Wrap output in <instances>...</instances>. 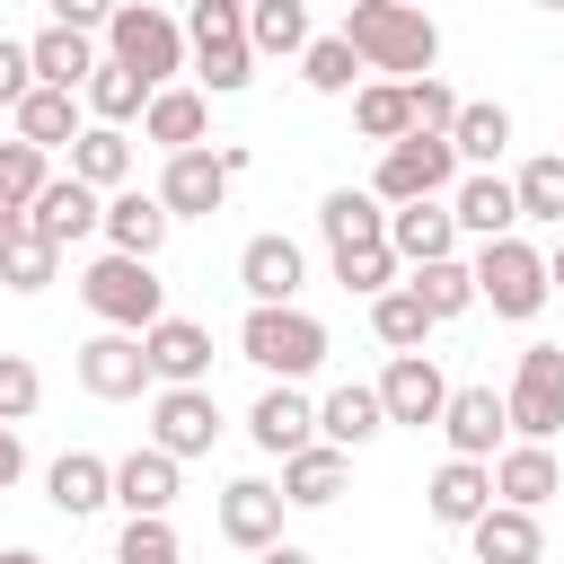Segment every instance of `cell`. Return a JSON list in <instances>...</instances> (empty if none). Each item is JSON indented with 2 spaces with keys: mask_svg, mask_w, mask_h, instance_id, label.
I'll return each mask as SVG.
<instances>
[{
  "mask_svg": "<svg viewBox=\"0 0 564 564\" xmlns=\"http://www.w3.org/2000/svg\"><path fill=\"white\" fill-rule=\"evenodd\" d=\"M344 44L370 62V70H397V79H423L441 62V26L414 9V0H352L344 9Z\"/></svg>",
  "mask_w": 564,
  "mask_h": 564,
  "instance_id": "obj_1",
  "label": "cell"
},
{
  "mask_svg": "<svg viewBox=\"0 0 564 564\" xmlns=\"http://www.w3.org/2000/svg\"><path fill=\"white\" fill-rule=\"evenodd\" d=\"M185 53H194V70H203V88H212V97H238V88L256 79L247 0H194V18H185Z\"/></svg>",
  "mask_w": 564,
  "mask_h": 564,
  "instance_id": "obj_2",
  "label": "cell"
},
{
  "mask_svg": "<svg viewBox=\"0 0 564 564\" xmlns=\"http://www.w3.org/2000/svg\"><path fill=\"white\" fill-rule=\"evenodd\" d=\"M79 300L106 317V326H123V335H150L159 317H167V291H159V273L141 264V256H97L88 273H79Z\"/></svg>",
  "mask_w": 564,
  "mask_h": 564,
  "instance_id": "obj_3",
  "label": "cell"
},
{
  "mask_svg": "<svg viewBox=\"0 0 564 564\" xmlns=\"http://www.w3.org/2000/svg\"><path fill=\"white\" fill-rule=\"evenodd\" d=\"M238 352L256 361V370H273V379H308L317 361H326V326L308 317V308H247V326H238Z\"/></svg>",
  "mask_w": 564,
  "mask_h": 564,
  "instance_id": "obj_4",
  "label": "cell"
},
{
  "mask_svg": "<svg viewBox=\"0 0 564 564\" xmlns=\"http://www.w3.org/2000/svg\"><path fill=\"white\" fill-rule=\"evenodd\" d=\"M106 62L141 70L150 88H167V70L185 62V26H176L167 9H150V0H115V18H106Z\"/></svg>",
  "mask_w": 564,
  "mask_h": 564,
  "instance_id": "obj_5",
  "label": "cell"
},
{
  "mask_svg": "<svg viewBox=\"0 0 564 564\" xmlns=\"http://www.w3.org/2000/svg\"><path fill=\"white\" fill-rule=\"evenodd\" d=\"M467 273H476V300H485L494 317H538V308H546V256L520 247V238H485Z\"/></svg>",
  "mask_w": 564,
  "mask_h": 564,
  "instance_id": "obj_6",
  "label": "cell"
},
{
  "mask_svg": "<svg viewBox=\"0 0 564 564\" xmlns=\"http://www.w3.org/2000/svg\"><path fill=\"white\" fill-rule=\"evenodd\" d=\"M502 423L520 441H555L564 432V344H529L520 370H511V397H502Z\"/></svg>",
  "mask_w": 564,
  "mask_h": 564,
  "instance_id": "obj_7",
  "label": "cell"
},
{
  "mask_svg": "<svg viewBox=\"0 0 564 564\" xmlns=\"http://www.w3.org/2000/svg\"><path fill=\"white\" fill-rule=\"evenodd\" d=\"M449 176H458V150H449V132H405V141H388V159H379L370 194H379V203H432Z\"/></svg>",
  "mask_w": 564,
  "mask_h": 564,
  "instance_id": "obj_8",
  "label": "cell"
},
{
  "mask_svg": "<svg viewBox=\"0 0 564 564\" xmlns=\"http://www.w3.org/2000/svg\"><path fill=\"white\" fill-rule=\"evenodd\" d=\"M79 388H88V397H106V405L141 397V388H150V352H141V335H123V326L88 335V344H79Z\"/></svg>",
  "mask_w": 564,
  "mask_h": 564,
  "instance_id": "obj_9",
  "label": "cell"
},
{
  "mask_svg": "<svg viewBox=\"0 0 564 564\" xmlns=\"http://www.w3.org/2000/svg\"><path fill=\"white\" fill-rule=\"evenodd\" d=\"M220 441V405H212V388H159V405H150V449H167V458H203Z\"/></svg>",
  "mask_w": 564,
  "mask_h": 564,
  "instance_id": "obj_10",
  "label": "cell"
},
{
  "mask_svg": "<svg viewBox=\"0 0 564 564\" xmlns=\"http://www.w3.org/2000/svg\"><path fill=\"white\" fill-rule=\"evenodd\" d=\"M220 194H229V159H220V150H167V176H159V203H167V220L220 212Z\"/></svg>",
  "mask_w": 564,
  "mask_h": 564,
  "instance_id": "obj_11",
  "label": "cell"
},
{
  "mask_svg": "<svg viewBox=\"0 0 564 564\" xmlns=\"http://www.w3.org/2000/svg\"><path fill=\"white\" fill-rule=\"evenodd\" d=\"M141 352H150V379H159V388H203V379H212V335H203L194 317H159V326L141 335Z\"/></svg>",
  "mask_w": 564,
  "mask_h": 564,
  "instance_id": "obj_12",
  "label": "cell"
},
{
  "mask_svg": "<svg viewBox=\"0 0 564 564\" xmlns=\"http://www.w3.org/2000/svg\"><path fill=\"white\" fill-rule=\"evenodd\" d=\"M441 405H449V379L432 370V352H397L379 379V414L388 423H441Z\"/></svg>",
  "mask_w": 564,
  "mask_h": 564,
  "instance_id": "obj_13",
  "label": "cell"
},
{
  "mask_svg": "<svg viewBox=\"0 0 564 564\" xmlns=\"http://www.w3.org/2000/svg\"><path fill=\"white\" fill-rule=\"evenodd\" d=\"M106 220V203H97V185H79V176H53L35 203H26V229L44 238V247H70V238H88Z\"/></svg>",
  "mask_w": 564,
  "mask_h": 564,
  "instance_id": "obj_14",
  "label": "cell"
},
{
  "mask_svg": "<svg viewBox=\"0 0 564 564\" xmlns=\"http://www.w3.org/2000/svg\"><path fill=\"white\" fill-rule=\"evenodd\" d=\"M220 538L229 546H273L282 538V485H264V476H238V485H220Z\"/></svg>",
  "mask_w": 564,
  "mask_h": 564,
  "instance_id": "obj_15",
  "label": "cell"
},
{
  "mask_svg": "<svg viewBox=\"0 0 564 564\" xmlns=\"http://www.w3.org/2000/svg\"><path fill=\"white\" fill-rule=\"evenodd\" d=\"M238 282H247V300H256V308H282V300L300 291V247H291L282 229L247 238V247H238Z\"/></svg>",
  "mask_w": 564,
  "mask_h": 564,
  "instance_id": "obj_16",
  "label": "cell"
},
{
  "mask_svg": "<svg viewBox=\"0 0 564 564\" xmlns=\"http://www.w3.org/2000/svg\"><path fill=\"white\" fill-rule=\"evenodd\" d=\"M97 229H106V247H115V256H141V264H150V256H159V238H167V203H159V194H141V185H123V194L106 203V220H97Z\"/></svg>",
  "mask_w": 564,
  "mask_h": 564,
  "instance_id": "obj_17",
  "label": "cell"
},
{
  "mask_svg": "<svg viewBox=\"0 0 564 564\" xmlns=\"http://www.w3.org/2000/svg\"><path fill=\"white\" fill-rule=\"evenodd\" d=\"M388 247H397V264H441V256L458 247L449 203H397V212H388Z\"/></svg>",
  "mask_w": 564,
  "mask_h": 564,
  "instance_id": "obj_18",
  "label": "cell"
},
{
  "mask_svg": "<svg viewBox=\"0 0 564 564\" xmlns=\"http://www.w3.org/2000/svg\"><path fill=\"white\" fill-rule=\"evenodd\" d=\"M247 432H256V449H273V458H291V449H308V432H317V405L282 379V388H264L256 397V414H247Z\"/></svg>",
  "mask_w": 564,
  "mask_h": 564,
  "instance_id": "obj_19",
  "label": "cell"
},
{
  "mask_svg": "<svg viewBox=\"0 0 564 564\" xmlns=\"http://www.w3.org/2000/svg\"><path fill=\"white\" fill-rule=\"evenodd\" d=\"M494 511V467L485 458H449L441 476H432V520L441 529H476Z\"/></svg>",
  "mask_w": 564,
  "mask_h": 564,
  "instance_id": "obj_20",
  "label": "cell"
},
{
  "mask_svg": "<svg viewBox=\"0 0 564 564\" xmlns=\"http://www.w3.org/2000/svg\"><path fill=\"white\" fill-rule=\"evenodd\" d=\"M203 123H212L203 88H150V106H141V132L159 150H203Z\"/></svg>",
  "mask_w": 564,
  "mask_h": 564,
  "instance_id": "obj_21",
  "label": "cell"
},
{
  "mask_svg": "<svg viewBox=\"0 0 564 564\" xmlns=\"http://www.w3.org/2000/svg\"><path fill=\"white\" fill-rule=\"evenodd\" d=\"M441 432H449V449H458V458H485V449H494L511 423H502V397H494V388H449Z\"/></svg>",
  "mask_w": 564,
  "mask_h": 564,
  "instance_id": "obj_22",
  "label": "cell"
},
{
  "mask_svg": "<svg viewBox=\"0 0 564 564\" xmlns=\"http://www.w3.org/2000/svg\"><path fill=\"white\" fill-rule=\"evenodd\" d=\"M494 494H502L511 511H538L546 494H564V467H555V449H546V441H520V449H502V467H494Z\"/></svg>",
  "mask_w": 564,
  "mask_h": 564,
  "instance_id": "obj_23",
  "label": "cell"
},
{
  "mask_svg": "<svg viewBox=\"0 0 564 564\" xmlns=\"http://www.w3.org/2000/svg\"><path fill=\"white\" fill-rule=\"evenodd\" d=\"M44 494H53V511H62V520H88L97 502H115V467H106V458H88V449H62V458H53V476H44Z\"/></svg>",
  "mask_w": 564,
  "mask_h": 564,
  "instance_id": "obj_24",
  "label": "cell"
},
{
  "mask_svg": "<svg viewBox=\"0 0 564 564\" xmlns=\"http://www.w3.org/2000/svg\"><path fill=\"white\" fill-rule=\"evenodd\" d=\"M115 502H123L132 520H167V502H176V458H167V449H132V458L115 467Z\"/></svg>",
  "mask_w": 564,
  "mask_h": 564,
  "instance_id": "obj_25",
  "label": "cell"
},
{
  "mask_svg": "<svg viewBox=\"0 0 564 564\" xmlns=\"http://www.w3.org/2000/svg\"><path fill=\"white\" fill-rule=\"evenodd\" d=\"M9 123H18V141H35V150H62V141H79V132H88L70 88H26V97L9 106Z\"/></svg>",
  "mask_w": 564,
  "mask_h": 564,
  "instance_id": "obj_26",
  "label": "cell"
},
{
  "mask_svg": "<svg viewBox=\"0 0 564 564\" xmlns=\"http://www.w3.org/2000/svg\"><path fill=\"white\" fill-rule=\"evenodd\" d=\"M476 564H538L546 555V538H538V511H511V502H494L476 529Z\"/></svg>",
  "mask_w": 564,
  "mask_h": 564,
  "instance_id": "obj_27",
  "label": "cell"
},
{
  "mask_svg": "<svg viewBox=\"0 0 564 564\" xmlns=\"http://www.w3.org/2000/svg\"><path fill=\"white\" fill-rule=\"evenodd\" d=\"M26 62H35V88H88V70H97V44L88 35H70V26H44L35 44H26Z\"/></svg>",
  "mask_w": 564,
  "mask_h": 564,
  "instance_id": "obj_28",
  "label": "cell"
},
{
  "mask_svg": "<svg viewBox=\"0 0 564 564\" xmlns=\"http://www.w3.org/2000/svg\"><path fill=\"white\" fill-rule=\"evenodd\" d=\"M335 494H344V449L308 441V449H291V458H282V502H300V511H326Z\"/></svg>",
  "mask_w": 564,
  "mask_h": 564,
  "instance_id": "obj_29",
  "label": "cell"
},
{
  "mask_svg": "<svg viewBox=\"0 0 564 564\" xmlns=\"http://www.w3.org/2000/svg\"><path fill=\"white\" fill-rule=\"evenodd\" d=\"M449 220H458L467 238H511V229H520V203H511L502 176H467L458 203H449Z\"/></svg>",
  "mask_w": 564,
  "mask_h": 564,
  "instance_id": "obj_30",
  "label": "cell"
},
{
  "mask_svg": "<svg viewBox=\"0 0 564 564\" xmlns=\"http://www.w3.org/2000/svg\"><path fill=\"white\" fill-rule=\"evenodd\" d=\"M379 423H388V414H379V388H361V379H344V388L317 405V432H326V449H361Z\"/></svg>",
  "mask_w": 564,
  "mask_h": 564,
  "instance_id": "obj_31",
  "label": "cell"
},
{
  "mask_svg": "<svg viewBox=\"0 0 564 564\" xmlns=\"http://www.w3.org/2000/svg\"><path fill=\"white\" fill-rule=\"evenodd\" d=\"M79 106H88L97 123H115V132H123V123L150 106V79H141V70H123V62H97V70H88V88H79Z\"/></svg>",
  "mask_w": 564,
  "mask_h": 564,
  "instance_id": "obj_32",
  "label": "cell"
},
{
  "mask_svg": "<svg viewBox=\"0 0 564 564\" xmlns=\"http://www.w3.org/2000/svg\"><path fill=\"white\" fill-rule=\"evenodd\" d=\"M317 229H326V247H370V238H388V212H379V194L335 185V194L317 203Z\"/></svg>",
  "mask_w": 564,
  "mask_h": 564,
  "instance_id": "obj_33",
  "label": "cell"
},
{
  "mask_svg": "<svg viewBox=\"0 0 564 564\" xmlns=\"http://www.w3.org/2000/svg\"><path fill=\"white\" fill-rule=\"evenodd\" d=\"M70 176H79V185H97V194H106V185H123V176H132V141H123L115 123H88V132L70 141Z\"/></svg>",
  "mask_w": 564,
  "mask_h": 564,
  "instance_id": "obj_34",
  "label": "cell"
},
{
  "mask_svg": "<svg viewBox=\"0 0 564 564\" xmlns=\"http://www.w3.org/2000/svg\"><path fill=\"white\" fill-rule=\"evenodd\" d=\"M414 300H423V317L441 326V317H458V308H476V273L458 264V256H441V264H414V282H405Z\"/></svg>",
  "mask_w": 564,
  "mask_h": 564,
  "instance_id": "obj_35",
  "label": "cell"
},
{
  "mask_svg": "<svg viewBox=\"0 0 564 564\" xmlns=\"http://www.w3.org/2000/svg\"><path fill=\"white\" fill-rule=\"evenodd\" d=\"M352 70H361V53H352L344 35H308V44H300V79H308L317 97H352Z\"/></svg>",
  "mask_w": 564,
  "mask_h": 564,
  "instance_id": "obj_36",
  "label": "cell"
},
{
  "mask_svg": "<svg viewBox=\"0 0 564 564\" xmlns=\"http://www.w3.org/2000/svg\"><path fill=\"white\" fill-rule=\"evenodd\" d=\"M449 150H458V159H476V167H494V159L511 150V115H502V106H458Z\"/></svg>",
  "mask_w": 564,
  "mask_h": 564,
  "instance_id": "obj_37",
  "label": "cell"
},
{
  "mask_svg": "<svg viewBox=\"0 0 564 564\" xmlns=\"http://www.w3.org/2000/svg\"><path fill=\"white\" fill-rule=\"evenodd\" d=\"M247 44L256 53H300L308 44V9L300 0H247Z\"/></svg>",
  "mask_w": 564,
  "mask_h": 564,
  "instance_id": "obj_38",
  "label": "cell"
},
{
  "mask_svg": "<svg viewBox=\"0 0 564 564\" xmlns=\"http://www.w3.org/2000/svg\"><path fill=\"white\" fill-rule=\"evenodd\" d=\"M370 335H379L388 352H414V344L432 335V317H423L414 291H379V300H370Z\"/></svg>",
  "mask_w": 564,
  "mask_h": 564,
  "instance_id": "obj_39",
  "label": "cell"
},
{
  "mask_svg": "<svg viewBox=\"0 0 564 564\" xmlns=\"http://www.w3.org/2000/svg\"><path fill=\"white\" fill-rule=\"evenodd\" d=\"M511 203H520V220H555L564 229V159H529L511 176Z\"/></svg>",
  "mask_w": 564,
  "mask_h": 564,
  "instance_id": "obj_40",
  "label": "cell"
},
{
  "mask_svg": "<svg viewBox=\"0 0 564 564\" xmlns=\"http://www.w3.org/2000/svg\"><path fill=\"white\" fill-rule=\"evenodd\" d=\"M335 282H344V291H370V300L397 291V247H388V238H370V247H335Z\"/></svg>",
  "mask_w": 564,
  "mask_h": 564,
  "instance_id": "obj_41",
  "label": "cell"
},
{
  "mask_svg": "<svg viewBox=\"0 0 564 564\" xmlns=\"http://www.w3.org/2000/svg\"><path fill=\"white\" fill-rule=\"evenodd\" d=\"M352 123H361L370 141H405V79H370V88L352 97Z\"/></svg>",
  "mask_w": 564,
  "mask_h": 564,
  "instance_id": "obj_42",
  "label": "cell"
},
{
  "mask_svg": "<svg viewBox=\"0 0 564 564\" xmlns=\"http://www.w3.org/2000/svg\"><path fill=\"white\" fill-rule=\"evenodd\" d=\"M53 264H62V247H44L35 229L0 247V282H9V291H44V282H53Z\"/></svg>",
  "mask_w": 564,
  "mask_h": 564,
  "instance_id": "obj_43",
  "label": "cell"
},
{
  "mask_svg": "<svg viewBox=\"0 0 564 564\" xmlns=\"http://www.w3.org/2000/svg\"><path fill=\"white\" fill-rule=\"evenodd\" d=\"M44 185H53V176H44V150L9 132V141H0V194H9V203H35Z\"/></svg>",
  "mask_w": 564,
  "mask_h": 564,
  "instance_id": "obj_44",
  "label": "cell"
},
{
  "mask_svg": "<svg viewBox=\"0 0 564 564\" xmlns=\"http://www.w3.org/2000/svg\"><path fill=\"white\" fill-rule=\"evenodd\" d=\"M458 123V97L423 70V79H405V132H449Z\"/></svg>",
  "mask_w": 564,
  "mask_h": 564,
  "instance_id": "obj_45",
  "label": "cell"
},
{
  "mask_svg": "<svg viewBox=\"0 0 564 564\" xmlns=\"http://www.w3.org/2000/svg\"><path fill=\"white\" fill-rule=\"evenodd\" d=\"M35 397H44L35 361H26V352H0V423H26V414H35Z\"/></svg>",
  "mask_w": 564,
  "mask_h": 564,
  "instance_id": "obj_46",
  "label": "cell"
},
{
  "mask_svg": "<svg viewBox=\"0 0 564 564\" xmlns=\"http://www.w3.org/2000/svg\"><path fill=\"white\" fill-rule=\"evenodd\" d=\"M115 564H176V529L167 520H132L123 546H115Z\"/></svg>",
  "mask_w": 564,
  "mask_h": 564,
  "instance_id": "obj_47",
  "label": "cell"
},
{
  "mask_svg": "<svg viewBox=\"0 0 564 564\" xmlns=\"http://www.w3.org/2000/svg\"><path fill=\"white\" fill-rule=\"evenodd\" d=\"M26 88H35V62H26V44H9V35H0V106H18Z\"/></svg>",
  "mask_w": 564,
  "mask_h": 564,
  "instance_id": "obj_48",
  "label": "cell"
},
{
  "mask_svg": "<svg viewBox=\"0 0 564 564\" xmlns=\"http://www.w3.org/2000/svg\"><path fill=\"white\" fill-rule=\"evenodd\" d=\"M44 9H53V26H70V35H88V26L115 18V0H44Z\"/></svg>",
  "mask_w": 564,
  "mask_h": 564,
  "instance_id": "obj_49",
  "label": "cell"
},
{
  "mask_svg": "<svg viewBox=\"0 0 564 564\" xmlns=\"http://www.w3.org/2000/svg\"><path fill=\"white\" fill-rule=\"evenodd\" d=\"M18 476H26V449H18V432H9V423H0V494H9V485H18Z\"/></svg>",
  "mask_w": 564,
  "mask_h": 564,
  "instance_id": "obj_50",
  "label": "cell"
},
{
  "mask_svg": "<svg viewBox=\"0 0 564 564\" xmlns=\"http://www.w3.org/2000/svg\"><path fill=\"white\" fill-rule=\"evenodd\" d=\"M9 238H26V203H9V194H0V247H9Z\"/></svg>",
  "mask_w": 564,
  "mask_h": 564,
  "instance_id": "obj_51",
  "label": "cell"
},
{
  "mask_svg": "<svg viewBox=\"0 0 564 564\" xmlns=\"http://www.w3.org/2000/svg\"><path fill=\"white\" fill-rule=\"evenodd\" d=\"M256 564H308V555H300V546H282V538H273V546H256Z\"/></svg>",
  "mask_w": 564,
  "mask_h": 564,
  "instance_id": "obj_52",
  "label": "cell"
},
{
  "mask_svg": "<svg viewBox=\"0 0 564 564\" xmlns=\"http://www.w3.org/2000/svg\"><path fill=\"white\" fill-rule=\"evenodd\" d=\"M546 291H564V229H555V256H546Z\"/></svg>",
  "mask_w": 564,
  "mask_h": 564,
  "instance_id": "obj_53",
  "label": "cell"
},
{
  "mask_svg": "<svg viewBox=\"0 0 564 564\" xmlns=\"http://www.w3.org/2000/svg\"><path fill=\"white\" fill-rule=\"evenodd\" d=\"M0 564H44V555H35V546H9V555H0Z\"/></svg>",
  "mask_w": 564,
  "mask_h": 564,
  "instance_id": "obj_54",
  "label": "cell"
},
{
  "mask_svg": "<svg viewBox=\"0 0 564 564\" xmlns=\"http://www.w3.org/2000/svg\"><path fill=\"white\" fill-rule=\"evenodd\" d=\"M538 9H564V0H538Z\"/></svg>",
  "mask_w": 564,
  "mask_h": 564,
  "instance_id": "obj_55",
  "label": "cell"
},
{
  "mask_svg": "<svg viewBox=\"0 0 564 564\" xmlns=\"http://www.w3.org/2000/svg\"><path fill=\"white\" fill-rule=\"evenodd\" d=\"M185 9H194V0H185Z\"/></svg>",
  "mask_w": 564,
  "mask_h": 564,
  "instance_id": "obj_56",
  "label": "cell"
}]
</instances>
